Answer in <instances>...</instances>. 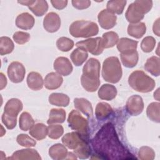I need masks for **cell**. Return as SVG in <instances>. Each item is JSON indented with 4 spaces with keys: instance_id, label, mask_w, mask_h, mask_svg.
<instances>
[{
    "instance_id": "cell-1",
    "label": "cell",
    "mask_w": 160,
    "mask_h": 160,
    "mask_svg": "<svg viewBox=\"0 0 160 160\" xmlns=\"http://www.w3.org/2000/svg\"><path fill=\"white\" fill-rule=\"evenodd\" d=\"M92 144L101 159H132V155L125 149L111 123L104 124L92 141Z\"/></svg>"
},
{
    "instance_id": "cell-2",
    "label": "cell",
    "mask_w": 160,
    "mask_h": 160,
    "mask_svg": "<svg viewBox=\"0 0 160 160\" xmlns=\"http://www.w3.org/2000/svg\"><path fill=\"white\" fill-rule=\"evenodd\" d=\"M99 61L95 58H90L82 68L81 82L83 88L88 92L96 91L100 85Z\"/></svg>"
},
{
    "instance_id": "cell-3",
    "label": "cell",
    "mask_w": 160,
    "mask_h": 160,
    "mask_svg": "<svg viewBox=\"0 0 160 160\" xmlns=\"http://www.w3.org/2000/svg\"><path fill=\"white\" fill-rule=\"evenodd\" d=\"M128 83L134 90L142 93L151 92L156 85L154 80L142 71H133L128 78Z\"/></svg>"
},
{
    "instance_id": "cell-4",
    "label": "cell",
    "mask_w": 160,
    "mask_h": 160,
    "mask_svg": "<svg viewBox=\"0 0 160 160\" xmlns=\"http://www.w3.org/2000/svg\"><path fill=\"white\" fill-rule=\"evenodd\" d=\"M122 75L121 65L117 57H109L104 61L102 76L106 81L111 83H117L121 79Z\"/></svg>"
},
{
    "instance_id": "cell-5",
    "label": "cell",
    "mask_w": 160,
    "mask_h": 160,
    "mask_svg": "<svg viewBox=\"0 0 160 160\" xmlns=\"http://www.w3.org/2000/svg\"><path fill=\"white\" fill-rule=\"evenodd\" d=\"M152 7V1L137 0L131 3L126 12V18L131 24L139 22L144 18V14L148 12Z\"/></svg>"
},
{
    "instance_id": "cell-6",
    "label": "cell",
    "mask_w": 160,
    "mask_h": 160,
    "mask_svg": "<svg viewBox=\"0 0 160 160\" xmlns=\"http://www.w3.org/2000/svg\"><path fill=\"white\" fill-rule=\"evenodd\" d=\"M98 32L97 24L89 21H76L69 27V33L74 38H89L98 34Z\"/></svg>"
},
{
    "instance_id": "cell-7",
    "label": "cell",
    "mask_w": 160,
    "mask_h": 160,
    "mask_svg": "<svg viewBox=\"0 0 160 160\" xmlns=\"http://www.w3.org/2000/svg\"><path fill=\"white\" fill-rule=\"evenodd\" d=\"M69 126L83 138L86 136L88 131V122L80 112L77 110H72L69 114L68 118Z\"/></svg>"
},
{
    "instance_id": "cell-8",
    "label": "cell",
    "mask_w": 160,
    "mask_h": 160,
    "mask_svg": "<svg viewBox=\"0 0 160 160\" xmlns=\"http://www.w3.org/2000/svg\"><path fill=\"white\" fill-rule=\"evenodd\" d=\"M78 48H81L91 53L93 55L98 56L101 54L104 49V43L102 38L97 37L89 38L86 40L79 41L76 44Z\"/></svg>"
},
{
    "instance_id": "cell-9",
    "label": "cell",
    "mask_w": 160,
    "mask_h": 160,
    "mask_svg": "<svg viewBox=\"0 0 160 160\" xmlns=\"http://www.w3.org/2000/svg\"><path fill=\"white\" fill-rule=\"evenodd\" d=\"M7 72L11 82L19 83L23 81L25 76L26 69L22 63L18 61H13L9 65Z\"/></svg>"
},
{
    "instance_id": "cell-10",
    "label": "cell",
    "mask_w": 160,
    "mask_h": 160,
    "mask_svg": "<svg viewBox=\"0 0 160 160\" xmlns=\"http://www.w3.org/2000/svg\"><path fill=\"white\" fill-rule=\"evenodd\" d=\"M62 142L65 146L74 150L79 148L87 143L84 138L77 132H72L66 134L62 138Z\"/></svg>"
},
{
    "instance_id": "cell-11",
    "label": "cell",
    "mask_w": 160,
    "mask_h": 160,
    "mask_svg": "<svg viewBox=\"0 0 160 160\" xmlns=\"http://www.w3.org/2000/svg\"><path fill=\"white\" fill-rule=\"evenodd\" d=\"M18 3L28 6L29 9L36 16H43L48 9V4L46 1L44 0H35V1H18Z\"/></svg>"
},
{
    "instance_id": "cell-12",
    "label": "cell",
    "mask_w": 160,
    "mask_h": 160,
    "mask_svg": "<svg viewBox=\"0 0 160 160\" xmlns=\"http://www.w3.org/2000/svg\"><path fill=\"white\" fill-rule=\"evenodd\" d=\"M126 109L132 116L140 114L144 109V102L142 98L139 95H132L127 101Z\"/></svg>"
},
{
    "instance_id": "cell-13",
    "label": "cell",
    "mask_w": 160,
    "mask_h": 160,
    "mask_svg": "<svg viewBox=\"0 0 160 160\" xmlns=\"http://www.w3.org/2000/svg\"><path fill=\"white\" fill-rule=\"evenodd\" d=\"M43 26L45 30L49 32H56L61 26L60 17L56 12H49L44 18Z\"/></svg>"
},
{
    "instance_id": "cell-14",
    "label": "cell",
    "mask_w": 160,
    "mask_h": 160,
    "mask_svg": "<svg viewBox=\"0 0 160 160\" xmlns=\"http://www.w3.org/2000/svg\"><path fill=\"white\" fill-rule=\"evenodd\" d=\"M98 18L100 26L103 29H109L116 24V16L107 9L102 10L98 14Z\"/></svg>"
},
{
    "instance_id": "cell-15",
    "label": "cell",
    "mask_w": 160,
    "mask_h": 160,
    "mask_svg": "<svg viewBox=\"0 0 160 160\" xmlns=\"http://www.w3.org/2000/svg\"><path fill=\"white\" fill-rule=\"evenodd\" d=\"M54 69L60 75L66 76L72 72L73 68L67 58L59 57L54 62Z\"/></svg>"
},
{
    "instance_id": "cell-16",
    "label": "cell",
    "mask_w": 160,
    "mask_h": 160,
    "mask_svg": "<svg viewBox=\"0 0 160 160\" xmlns=\"http://www.w3.org/2000/svg\"><path fill=\"white\" fill-rule=\"evenodd\" d=\"M22 109V102L16 98H12L8 101L5 106L4 112L8 116L17 118L18 114Z\"/></svg>"
},
{
    "instance_id": "cell-17",
    "label": "cell",
    "mask_w": 160,
    "mask_h": 160,
    "mask_svg": "<svg viewBox=\"0 0 160 160\" xmlns=\"http://www.w3.org/2000/svg\"><path fill=\"white\" fill-rule=\"evenodd\" d=\"M8 159H41V158L38 151L34 149H21L15 151L11 157L8 158Z\"/></svg>"
},
{
    "instance_id": "cell-18",
    "label": "cell",
    "mask_w": 160,
    "mask_h": 160,
    "mask_svg": "<svg viewBox=\"0 0 160 160\" xmlns=\"http://www.w3.org/2000/svg\"><path fill=\"white\" fill-rule=\"evenodd\" d=\"M62 82L63 78L59 74L52 72L46 76L44 80V85L46 89L52 90L59 88Z\"/></svg>"
},
{
    "instance_id": "cell-19",
    "label": "cell",
    "mask_w": 160,
    "mask_h": 160,
    "mask_svg": "<svg viewBox=\"0 0 160 160\" xmlns=\"http://www.w3.org/2000/svg\"><path fill=\"white\" fill-rule=\"evenodd\" d=\"M34 18L32 15L28 12H22L17 16L16 25L20 29L28 30L34 26Z\"/></svg>"
},
{
    "instance_id": "cell-20",
    "label": "cell",
    "mask_w": 160,
    "mask_h": 160,
    "mask_svg": "<svg viewBox=\"0 0 160 160\" xmlns=\"http://www.w3.org/2000/svg\"><path fill=\"white\" fill-rule=\"evenodd\" d=\"M27 84L32 90L38 91L42 88L44 81L41 75L37 72H31L27 76Z\"/></svg>"
},
{
    "instance_id": "cell-21",
    "label": "cell",
    "mask_w": 160,
    "mask_h": 160,
    "mask_svg": "<svg viewBox=\"0 0 160 160\" xmlns=\"http://www.w3.org/2000/svg\"><path fill=\"white\" fill-rule=\"evenodd\" d=\"M74 107L82 112L88 118H91L93 114V109L91 103L85 98H75L74 100Z\"/></svg>"
},
{
    "instance_id": "cell-22",
    "label": "cell",
    "mask_w": 160,
    "mask_h": 160,
    "mask_svg": "<svg viewBox=\"0 0 160 160\" xmlns=\"http://www.w3.org/2000/svg\"><path fill=\"white\" fill-rule=\"evenodd\" d=\"M117 89L113 85L109 84H103L98 91V96L100 99L106 101H111L116 98Z\"/></svg>"
},
{
    "instance_id": "cell-23",
    "label": "cell",
    "mask_w": 160,
    "mask_h": 160,
    "mask_svg": "<svg viewBox=\"0 0 160 160\" xmlns=\"http://www.w3.org/2000/svg\"><path fill=\"white\" fill-rule=\"evenodd\" d=\"M121 59L122 64L125 67L132 68L134 67L138 62V52L136 50H134L121 53Z\"/></svg>"
},
{
    "instance_id": "cell-24",
    "label": "cell",
    "mask_w": 160,
    "mask_h": 160,
    "mask_svg": "<svg viewBox=\"0 0 160 160\" xmlns=\"http://www.w3.org/2000/svg\"><path fill=\"white\" fill-rule=\"evenodd\" d=\"M68 153V152L65 146L59 143L54 144L49 150V156L54 160L66 159Z\"/></svg>"
},
{
    "instance_id": "cell-25",
    "label": "cell",
    "mask_w": 160,
    "mask_h": 160,
    "mask_svg": "<svg viewBox=\"0 0 160 160\" xmlns=\"http://www.w3.org/2000/svg\"><path fill=\"white\" fill-rule=\"evenodd\" d=\"M138 42L127 38H122L119 39L117 49L121 53L136 50Z\"/></svg>"
},
{
    "instance_id": "cell-26",
    "label": "cell",
    "mask_w": 160,
    "mask_h": 160,
    "mask_svg": "<svg viewBox=\"0 0 160 160\" xmlns=\"http://www.w3.org/2000/svg\"><path fill=\"white\" fill-rule=\"evenodd\" d=\"M146 31V26L144 22L129 24L128 27V33L129 36L139 39L142 38Z\"/></svg>"
},
{
    "instance_id": "cell-27",
    "label": "cell",
    "mask_w": 160,
    "mask_h": 160,
    "mask_svg": "<svg viewBox=\"0 0 160 160\" xmlns=\"http://www.w3.org/2000/svg\"><path fill=\"white\" fill-rule=\"evenodd\" d=\"M48 127L42 123L34 124L29 130L30 135L37 140H42L48 135Z\"/></svg>"
},
{
    "instance_id": "cell-28",
    "label": "cell",
    "mask_w": 160,
    "mask_h": 160,
    "mask_svg": "<svg viewBox=\"0 0 160 160\" xmlns=\"http://www.w3.org/2000/svg\"><path fill=\"white\" fill-rule=\"evenodd\" d=\"M69 98L63 93H52L49 96V102L51 104L59 106L66 107L69 103Z\"/></svg>"
},
{
    "instance_id": "cell-29",
    "label": "cell",
    "mask_w": 160,
    "mask_h": 160,
    "mask_svg": "<svg viewBox=\"0 0 160 160\" xmlns=\"http://www.w3.org/2000/svg\"><path fill=\"white\" fill-rule=\"evenodd\" d=\"M159 58L156 56H152L148 58L144 64V69L154 76L160 74Z\"/></svg>"
},
{
    "instance_id": "cell-30",
    "label": "cell",
    "mask_w": 160,
    "mask_h": 160,
    "mask_svg": "<svg viewBox=\"0 0 160 160\" xmlns=\"http://www.w3.org/2000/svg\"><path fill=\"white\" fill-rule=\"evenodd\" d=\"M88 57V54L87 51L81 48L75 49L71 54V59L76 66L82 65L86 61Z\"/></svg>"
},
{
    "instance_id": "cell-31",
    "label": "cell",
    "mask_w": 160,
    "mask_h": 160,
    "mask_svg": "<svg viewBox=\"0 0 160 160\" xmlns=\"http://www.w3.org/2000/svg\"><path fill=\"white\" fill-rule=\"evenodd\" d=\"M112 112V109L111 106L106 102H99L96 107L95 114L96 118L99 120H103L108 118Z\"/></svg>"
},
{
    "instance_id": "cell-32",
    "label": "cell",
    "mask_w": 160,
    "mask_h": 160,
    "mask_svg": "<svg viewBox=\"0 0 160 160\" xmlns=\"http://www.w3.org/2000/svg\"><path fill=\"white\" fill-rule=\"evenodd\" d=\"M66 119V112L63 109H52L49 112L48 124L53 123H62Z\"/></svg>"
},
{
    "instance_id": "cell-33",
    "label": "cell",
    "mask_w": 160,
    "mask_h": 160,
    "mask_svg": "<svg viewBox=\"0 0 160 160\" xmlns=\"http://www.w3.org/2000/svg\"><path fill=\"white\" fill-rule=\"evenodd\" d=\"M159 109L160 104L159 102H151L147 108L146 114L148 118L152 121L159 123L160 122Z\"/></svg>"
},
{
    "instance_id": "cell-34",
    "label": "cell",
    "mask_w": 160,
    "mask_h": 160,
    "mask_svg": "<svg viewBox=\"0 0 160 160\" xmlns=\"http://www.w3.org/2000/svg\"><path fill=\"white\" fill-rule=\"evenodd\" d=\"M126 1L125 0H112L109 1L107 3V10L113 14H121L122 13L126 6Z\"/></svg>"
},
{
    "instance_id": "cell-35",
    "label": "cell",
    "mask_w": 160,
    "mask_h": 160,
    "mask_svg": "<svg viewBox=\"0 0 160 160\" xmlns=\"http://www.w3.org/2000/svg\"><path fill=\"white\" fill-rule=\"evenodd\" d=\"M14 45L12 41L7 36L0 38V54L1 56L10 54L14 50Z\"/></svg>"
},
{
    "instance_id": "cell-36",
    "label": "cell",
    "mask_w": 160,
    "mask_h": 160,
    "mask_svg": "<svg viewBox=\"0 0 160 160\" xmlns=\"http://www.w3.org/2000/svg\"><path fill=\"white\" fill-rule=\"evenodd\" d=\"M102 39L103 40L104 48H111L114 46L119 41L118 34L114 31H109L102 34Z\"/></svg>"
},
{
    "instance_id": "cell-37",
    "label": "cell",
    "mask_w": 160,
    "mask_h": 160,
    "mask_svg": "<svg viewBox=\"0 0 160 160\" xmlns=\"http://www.w3.org/2000/svg\"><path fill=\"white\" fill-rule=\"evenodd\" d=\"M34 124V121L32 116L28 112H23L19 117V128L26 131L31 128Z\"/></svg>"
},
{
    "instance_id": "cell-38",
    "label": "cell",
    "mask_w": 160,
    "mask_h": 160,
    "mask_svg": "<svg viewBox=\"0 0 160 160\" xmlns=\"http://www.w3.org/2000/svg\"><path fill=\"white\" fill-rule=\"evenodd\" d=\"M74 45L73 41L66 37H61L56 41L58 49L62 52L70 51L74 47Z\"/></svg>"
},
{
    "instance_id": "cell-39",
    "label": "cell",
    "mask_w": 160,
    "mask_h": 160,
    "mask_svg": "<svg viewBox=\"0 0 160 160\" xmlns=\"http://www.w3.org/2000/svg\"><path fill=\"white\" fill-rule=\"evenodd\" d=\"M48 130L49 138L53 139L59 138L64 132L63 127L60 124H49L48 127Z\"/></svg>"
},
{
    "instance_id": "cell-40",
    "label": "cell",
    "mask_w": 160,
    "mask_h": 160,
    "mask_svg": "<svg viewBox=\"0 0 160 160\" xmlns=\"http://www.w3.org/2000/svg\"><path fill=\"white\" fill-rule=\"evenodd\" d=\"M154 150L148 146L141 147L138 152V158L141 160H152L154 159Z\"/></svg>"
},
{
    "instance_id": "cell-41",
    "label": "cell",
    "mask_w": 160,
    "mask_h": 160,
    "mask_svg": "<svg viewBox=\"0 0 160 160\" xmlns=\"http://www.w3.org/2000/svg\"><path fill=\"white\" fill-rule=\"evenodd\" d=\"M156 46V40L152 36H147L144 38L141 43V48L144 52H151Z\"/></svg>"
},
{
    "instance_id": "cell-42",
    "label": "cell",
    "mask_w": 160,
    "mask_h": 160,
    "mask_svg": "<svg viewBox=\"0 0 160 160\" xmlns=\"http://www.w3.org/2000/svg\"><path fill=\"white\" fill-rule=\"evenodd\" d=\"M16 141L21 146L30 148L34 147L36 144V142L35 140L30 138L28 135L25 134H19L17 137Z\"/></svg>"
},
{
    "instance_id": "cell-43",
    "label": "cell",
    "mask_w": 160,
    "mask_h": 160,
    "mask_svg": "<svg viewBox=\"0 0 160 160\" xmlns=\"http://www.w3.org/2000/svg\"><path fill=\"white\" fill-rule=\"evenodd\" d=\"M12 38L15 42L18 44H23L28 42L30 39V35L29 33L22 31H17L14 33Z\"/></svg>"
},
{
    "instance_id": "cell-44",
    "label": "cell",
    "mask_w": 160,
    "mask_h": 160,
    "mask_svg": "<svg viewBox=\"0 0 160 160\" xmlns=\"http://www.w3.org/2000/svg\"><path fill=\"white\" fill-rule=\"evenodd\" d=\"M2 122L8 129H12L17 124V118L11 117L3 113L2 114Z\"/></svg>"
},
{
    "instance_id": "cell-45",
    "label": "cell",
    "mask_w": 160,
    "mask_h": 160,
    "mask_svg": "<svg viewBox=\"0 0 160 160\" xmlns=\"http://www.w3.org/2000/svg\"><path fill=\"white\" fill-rule=\"evenodd\" d=\"M71 2L73 7L78 9H84L91 5V1L89 0H72Z\"/></svg>"
},
{
    "instance_id": "cell-46",
    "label": "cell",
    "mask_w": 160,
    "mask_h": 160,
    "mask_svg": "<svg viewBox=\"0 0 160 160\" xmlns=\"http://www.w3.org/2000/svg\"><path fill=\"white\" fill-rule=\"evenodd\" d=\"M51 2L54 8L57 9H60V10L66 8L68 4V1L51 0Z\"/></svg>"
},
{
    "instance_id": "cell-47",
    "label": "cell",
    "mask_w": 160,
    "mask_h": 160,
    "mask_svg": "<svg viewBox=\"0 0 160 160\" xmlns=\"http://www.w3.org/2000/svg\"><path fill=\"white\" fill-rule=\"evenodd\" d=\"M153 32L158 36H159V18H158L154 22L152 27Z\"/></svg>"
},
{
    "instance_id": "cell-48",
    "label": "cell",
    "mask_w": 160,
    "mask_h": 160,
    "mask_svg": "<svg viewBox=\"0 0 160 160\" xmlns=\"http://www.w3.org/2000/svg\"><path fill=\"white\" fill-rule=\"evenodd\" d=\"M1 76V89H2L4 88L7 84V79L6 76L4 75L2 72L0 73Z\"/></svg>"
},
{
    "instance_id": "cell-49",
    "label": "cell",
    "mask_w": 160,
    "mask_h": 160,
    "mask_svg": "<svg viewBox=\"0 0 160 160\" xmlns=\"http://www.w3.org/2000/svg\"><path fill=\"white\" fill-rule=\"evenodd\" d=\"M77 156L75 155V154H73L71 152H69L68 153V156L66 157V159H76Z\"/></svg>"
},
{
    "instance_id": "cell-50",
    "label": "cell",
    "mask_w": 160,
    "mask_h": 160,
    "mask_svg": "<svg viewBox=\"0 0 160 160\" xmlns=\"http://www.w3.org/2000/svg\"><path fill=\"white\" fill-rule=\"evenodd\" d=\"M159 89L158 88L156 92H154V98L157 99L158 101H159Z\"/></svg>"
}]
</instances>
